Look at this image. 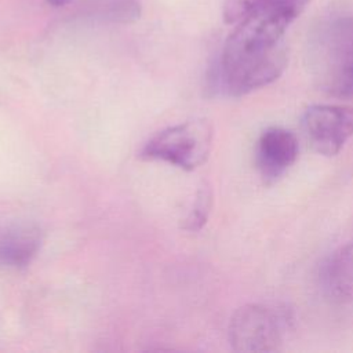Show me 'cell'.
Here are the masks:
<instances>
[{
	"label": "cell",
	"mask_w": 353,
	"mask_h": 353,
	"mask_svg": "<svg viewBox=\"0 0 353 353\" xmlns=\"http://www.w3.org/2000/svg\"><path fill=\"white\" fill-rule=\"evenodd\" d=\"M212 141V124L207 119H192L154 134L143 145L139 156L190 171L207 161Z\"/></svg>",
	"instance_id": "cell-4"
},
{
	"label": "cell",
	"mask_w": 353,
	"mask_h": 353,
	"mask_svg": "<svg viewBox=\"0 0 353 353\" xmlns=\"http://www.w3.org/2000/svg\"><path fill=\"white\" fill-rule=\"evenodd\" d=\"M211 204H212V192L211 188L207 183H203L200 189L197 190L196 200L193 203L192 211L185 219L183 228L190 232L200 230L204 223L207 222L208 214L211 211Z\"/></svg>",
	"instance_id": "cell-9"
},
{
	"label": "cell",
	"mask_w": 353,
	"mask_h": 353,
	"mask_svg": "<svg viewBox=\"0 0 353 353\" xmlns=\"http://www.w3.org/2000/svg\"><path fill=\"white\" fill-rule=\"evenodd\" d=\"M298 152L294 132L283 127L266 128L255 146V164L263 182L270 185L280 179L296 161Z\"/></svg>",
	"instance_id": "cell-6"
},
{
	"label": "cell",
	"mask_w": 353,
	"mask_h": 353,
	"mask_svg": "<svg viewBox=\"0 0 353 353\" xmlns=\"http://www.w3.org/2000/svg\"><path fill=\"white\" fill-rule=\"evenodd\" d=\"M302 130L313 150L332 157L353 137V106L312 105L302 114Z\"/></svg>",
	"instance_id": "cell-5"
},
{
	"label": "cell",
	"mask_w": 353,
	"mask_h": 353,
	"mask_svg": "<svg viewBox=\"0 0 353 353\" xmlns=\"http://www.w3.org/2000/svg\"><path fill=\"white\" fill-rule=\"evenodd\" d=\"M307 66L324 92L353 98V10L331 7L312 28Z\"/></svg>",
	"instance_id": "cell-2"
},
{
	"label": "cell",
	"mask_w": 353,
	"mask_h": 353,
	"mask_svg": "<svg viewBox=\"0 0 353 353\" xmlns=\"http://www.w3.org/2000/svg\"><path fill=\"white\" fill-rule=\"evenodd\" d=\"M265 0H225L223 1V19L228 23H236L252 7Z\"/></svg>",
	"instance_id": "cell-11"
},
{
	"label": "cell",
	"mask_w": 353,
	"mask_h": 353,
	"mask_svg": "<svg viewBox=\"0 0 353 353\" xmlns=\"http://www.w3.org/2000/svg\"><path fill=\"white\" fill-rule=\"evenodd\" d=\"M41 245V232L36 226L23 225L0 236V265L23 268L30 263Z\"/></svg>",
	"instance_id": "cell-7"
},
{
	"label": "cell",
	"mask_w": 353,
	"mask_h": 353,
	"mask_svg": "<svg viewBox=\"0 0 353 353\" xmlns=\"http://www.w3.org/2000/svg\"><path fill=\"white\" fill-rule=\"evenodd\" d=\"M141 4L138 0H106L102 15L113 22H131L139 18Z\"/></svg>",
	"instance_id": "cell-10"
},
{
	"label": "cell",
	"mask_w": 353,
	"mask_h": 353,
	"mask_svg": "<svg viewBox=\"0 0 353 353\" xmlns=\"http://www.w3.org/2000/svg\"><path fill=\"white\" fill-rule=\"evenodd\" d=\"M292 328L294 314L285 305L276 302L247 303L230 317L228 338L236 352H279Z\"/></svg>",
	"instance_id": "cell-3"
},
{
	"label": "cell",
	"mask_w": 353,
	"mask_h": 353,
	"mask_svg": "<svg viewBox=\"0 0 353 353\" xmlns=\"http://www.w3.org/2000/svg\"><path fill=\"white\" fill-rule=\"evenodd\" d=\"M51 6H54V7H61V6H65V4H68V3H70L72 0H47Z\"/></svg>",
	"instance_id": "cell-12"
},
{
	"label": "cell",
	"mask_w": 353,
	"mask_h": 353,
	"mask_svg": "<svg viewBox=\"0 0 353 353\" xmlns=\"http://www.w3.org/2000/svg\"><path fill=\"white\" fill-rule=\"evenodd\" d=\"M327 284L339 298L353 301V241L341 247L327 265Z\"/></svg>",
	"instance_id": "cell-8"
},
{
	"label": "cell",
	"mask_w": 353,
	"mask_h": 353,
	"mask_svg": "<svg viewBox=\"0 0 353 353\" xmlns=\"http://www.w3.org/2000/svg\"><path fill=\"white\" fill-rule=\"evenodd\" d=\"M310 0H265L228 36L216 65L223 92L243 97L276 81L288 62L284 36Z\"/></svg>",
	"instance_id": "cell-1"
}]
</instances>
